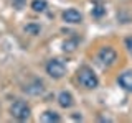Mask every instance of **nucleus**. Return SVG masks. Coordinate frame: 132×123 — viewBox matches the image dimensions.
<instances>
[{
    "instance_id": "1",
    "label": "nucleus",
    "mask_w": 132,
    "mask_h": 123,
    "mask_svg": "<svg viewBox=\"0 0 132 123\" xmlns=\"http://www.w3.org/2000/svg\"><path fill=\"white\" fill-rule=\"evenodd\" d=\"M78 80L84 89H96L99 85V79L97 76L94 74V71L88 66H82L78 71Z\"/></svg>"
},
{
    "instance_id": "2",
    "label": "nucleus",
    "mask_w": 132,
    "mask_h": 123,
    "mask_svg": "<svg viewBox=\"0 0 132 123\" xmlns=\"http://www.w3.org/2000/svg\"><path fill=\"white\" fill-rule=\"evenodd\" d=\"M10 113H12L13 118H16V120H20V121L28 120V118H30V107L23 100H15L10 107Z\"/></svg>"
},
{
    "instance_id": "3",
    "label": "nucleus",
    "mask_w": 132,
    "mask_h": 123,
    "mask_svg": "<svg viewBox=\"0 0 132 123\" xmlns=\"http://www.w3.org/2000/svg\"><path fill=\"white\" fill-rule=\"evenodd\" d=\"M46 72L53 79H61L66 74V64L60 59H51V61H48V64H46Z\"/></svg>"
},
{
    "instance_id": "4",
    "label": "nucleus",
    "mask_w": 132,
    "mask_h": 123,
    "mask_svg": "<svg viewBox=\"0 0 132 123\" xmlns=\"http://www.w3.org/2000/svg\"><path fill=\"white\" fill-rule=\"evenodd\" d=\"M97 61L102 66H112V64H116V61H117V53L109 46L101 48L99 53H97Z\"/></svg>"
},
{
    "instance_id": "5",
    "label": "nucleus",
    "mask_w": 132,
    "mask_h": 123,
    "mask_svg": "<svg viewBox=\"0 0 132 123\" xmlns=\"http://www.w3.org/2000/svg\"><path fill=\"white\" fill-rule=\"evenodd\" d=\"M61 16H63V20L66 23H71V25H76V23L82 22V15L76 10V8H68V10H64Z\"/></svg>"
},
{
    "instance_id": "6",
    "label": "nucleus",
    "mask_w": 132,
    "mask_h": 123,
    "mask_svg": "<svg viewBox=\"0 0 132 123\" xmlns=\"http://www.w3.org/2000/svg\"><path fill=\"white\" fill-rule=\"evenodd\" d=\"M58 104H60V107H63V108H71L74 105V98L69 92L63 90V92L58 94Z\"/></svg>"
},
{
    "instance_id": "7",
    "label": "nucleus",
    "mask_w": 132,
    "mask_h": 123,
    "mask_svg": "<svg viewBox=\"0 0 132 123\" xmlns=\"http://www.w3.org/2000/svg\"><path fill=\"white\" fill-rule=\"evenodd\" d=\"M119 85L124 89V90H127V92H132V72L130 71H127V72H122L121 76H119Z\"/></svg>"
},
{
    "instance_id": "8",
    "label": "nucleus",
    "mask_w": 132,
    "mask_h": 123,
    "mask_svg": "<svg viewBox=\"0 0 132 123\" xmlns=\"http://www.w3.org/2000/svg\"><path fill=\"white\" fill-rule=\"evenodd\" d=\"M25 92H28V94H31V95H40V94H43V82L41 80H35L33 84H28V85H25L23 87Z\"/></svg>"
},
{
    "instance_id": "9",
    "label": "nucleus",
    "mask_w": 132,
    "mask_h": 123,
    "mask_svg": "<svg viewBox=\"0 0 132 123\" xmlns=\"http://www.w3.org/2000/svg\"><path fill=\"white\" fill-rule=\"evenodd\" d=\"M41 121H45V123H58V121H61V117H60V113L53 112V110H46V112L41 113Z\"/></svg>"
},
{
    "instance_id": "10",
    "label": "nucleus",
    "mask_w": 132,
    "mask_h": 123,
    "mask_svg": "<svg viewBox=\"0 0 132 123\" xmlns=\"http://www.w3.org/2000/svg\"><path fill=\"white\" fill-rule=\"evenodd\" d=\"M25 33L27 35H31V36H36V35H40V31H41V26L38 23H28L27 26L23 28Z\"/></svg>"
},
{
    "instance_id": "11",
    "label": "nucleus",
    "mask_w": 132,
    "mask_h": 123,
    "mask_svg": "<svg viewBox=\"0 0 132 123\" xmlns=\"http://www.w3.org/2000/svg\"><path fill=\"white\" fill-rule=\"evenodd\" d=\"M46 7H48L46 0H33V2H31V8L35 12H45Z\"/></svg>"
},
{
    "instance_id": "12",
    "label": "nucleus",
    "mask_w": 132,
    "mask_h": 123,
    "mask_svg": "<svg viewBox=\"0 0 132 123\" xmlns=\"http://www.w3.org/2000/svg\"><path fill=\"white\" fill-rule=\"evenodd\" d=\"M106 15V7L101 5V3H97V5L93 7V16L94 18H101V16Z\"/></svg>"
},
{
    "instance_id": "13",
    "label": "nucleus",
    "mask_w": 132,
    "mask_h": 123,
    "mask_svg": "<svg viewBox=\"0 0 132 123\" xmlns=\"http://www.w3.org/2000/svg\"><path fill=\"white\" fill-rule=\"evenodd\" d=\"M76 44H78L76 39H66L64 43H63V49H64V51H68V53H73L74 49H76Z\"/></svg>"
},
{
    "instance_id": "14",
    "label": "nucleus",
    "mask_w": 132,
    "mask_h": 123,
    "mask_svg": "<svg viewBox=\"0 0 132 123\" xmlns=\"http://www.w3.org/2000/svg\"><path fill=\"white\" fill-rule=\"evenodd\" d=\"M25 5V0H13V7L16 8V10H20Z\"/></svg>"
},
{
    "instance_id": "15",
    "label": "nucleus",
    "mask_w": 132,
    "mask_h": 123,
    "mask_svg": "<svg viewBox=\"0 0 132 123\" xmlns=\"http://www.w3.org/2000/svg\"><path fill=\"white\" fill-rule=\"evenodd\" d=\"M126 46H127V49H129V53L132 54V36L126 38Z\"/></svg>"
}]
</instances>
